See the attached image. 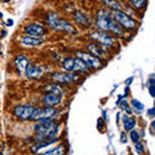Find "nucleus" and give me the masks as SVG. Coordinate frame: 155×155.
<instances>
[{"mask_svg":"<svg viewBox=\"0 0 155 155\" xmlns=\"http://www.w3.org/2000/svg\"><path fill=\"white\" fill-rule=\"evenodd\" d=\"M61 126L56 124L52 119H45V120H39L34 126V129L38 133V140L43 141L44 138L49 140H56V136L60 132Z\"/></svg>","mask_w":155,"mask_h":155,"instance_id":"1","label":"nucleus"},{"mask_svg":"<svg viewBox=\"0 0 155 155\" xmlns=\"http://www.w3.org/2000/svg\"><path fill=\"white\" fill-rule=\"evenodd\" d=\"M96 22L101 31H105V32L112 31L116 35H121V32H123V29L120 27V25L116 23L114 19L111 18V16L107 12H105V10H99V12L97 13Z\"/></svg>","mask_w":155,"mask_h":155,"instance_id":"2","label":"nucleus"},{"mask_svg":"<svg viewBox=\"0 0 155 155\" xmlns=\"http://www.w3.org/2000/svg\"><path fill=\"white\" fill-rule=\"evenodd\" d=\"M45 89L48 91V93H47L43 98V104L45 105V107H54L56 105L61 104L63 91L60 85L49 84V85H45Z\"/></svg>","mask_w":155,"mask_h":155,"instance_id":"3","label":"nucleus"},{"mask_svg":"<svg viewBox=\"0 0 155 155\" xmlns=\"http://www.w3.org/2000/svg\"><path fill=\"white\" fill-rule=\"evenodd\" d=\"M47 19H48V23L52 29L58 30V31H63V32H69V34H73L75 32V29L74 26L70 23V22L65 21L57 14V13H49L47 16Z\"/></svg>","mask_w":155,"mask_h":155,"instance_id":"4","label":"nucleus"},{"mask_svg":"<svg viewBox=\"0 0 155 155\" xmlns=\"http://www.w3.org/2000/svg\"><path fill=\"white\" fill-rule=\"evenodd\" d=\"M62 67L66 73H87L88 67L79 58H66L62 62Z\"/></svg>","mask_w":155,"mask_h":155,"instance_id":"5","label":"nucleus"},{"mask_svg":"<svg viewBox=\"0 0 155 155\" xmlns=\"http://www.w3.org/2000/svg\"><path fill=\"white\" fill-rule=\"evenodd\" d=\"M111 18L114 19L116 23L120 25L121 29H128V30H133L136 29V22L134 19H132L127 13L121 12V10H114L111 13Z\"/></svg>","mask_w":155,"mask_h":155,"instance_id":"6","label":"nucleus"},{"mask_svg":"<svg viewBox=\"0 0 155 155\" xmlns=\"http://www.w3.org/2000/svg\"><path fill=\"white\" fill-rule=\"evenodd\" d=\"M75 54H76V57L87 66V67L89 66V67H93V69H101L102 61L99 60V58L92 56V54L88 53V52H83V51H78Z\"/></svg>","mask_w":155,"mask_h":155,"instance_id":"7","label":"nucleus"},{"mask_svg":"<svg viewBox=\"0 0 155 155\" xmlns=\"http://www.w3.org/2000/svg\"><path fill=\"white\" fill-rule=\"evenodd\" d=\"M57 114V110L54 107H38V109H34L31 115L32 120H45V119H52L54 115Z\"/></svg>","mask_w":155,"mask_h":155,"instance_id":"8","label":"nucleus"},{"mask_svg":"<svg viewBox=\"0 0 155 155\" xmlns=\"http://www.w3.org/2000/svg\"><path fill=\"white\" fill-rule=\"evenodd\" d=\"M91 38H92L93 40L98 41V43L102 45V48H104V47H107V48H109V47H112L114 43H115L114 38H112L111 35H109L105 31H101V30H98V31H93L92 34H91Z\"/></svg>","mask_w":155,"mask_h":155,"instance_id":"9","label":"nucleus"},{"mask_svg":"<svg viewBox=\"0 0 155 155\" xmlns=\"http://www.w3.org/2000/svg\"><path fill=\"white\" fill-rule=\"evenodd\" d=\"M35 107L30 106V105H19L14 107V115L19 118L21 120H30Z\"/></svg>","mask_w":155,"mask_h":155,"instance_id":"10","label":"nucleus"},{"mask_svg":"<svg viewBox=\"0 0 155 155\" xmlns=\"http://www.w3.org/2000/svg\"><path fill=\"white\" fill-rule=\"evenodd\" d=\"M52 79L58 83H74V82H79L80 76L71 73H54L52 74Z\"/></svg>","mask_w":155,"mask_h":155,"instance_id":"11","label":"nucleus"},{"mask_svg":"<svg viewBox=\"0 0 155 155\" xmlns=\"http://www.w3.org/2000/svg\"><path fill=\"white\" fill-rule=\"evenodd\" d=\"M25 31H26V34L30 35V36L40 38L41 35L45 34L47 30H45V27L40 23H30L25 27Z\"/></svg>","mask_w":155,"mask_h":155,"instance_id":"12","label":"nucleus"},{"mask_svg":"<svg viewBox=\"0 0 155 155\" xmlns=\"http://www.w3.org/2000/svg\"><path fill=\"white\" fill-rule=\"evenodd\" d=\"M43 73H44L43 67L35 65H29L26 67V70H25V74H26V76L29 79H39V78H41Z\"/></svg>","mask_w":155,"mask_h":155,"instance_id":"13","label":"nucleus"},{"mask_svg":"<svg viewBox=\"0 0 155 155\" xmlns=\"http://www.w3.org/2000/svg\"><path fill=\"white\" fill-rule=\"evenodd\" d=\"M44 43V39L43 38H34V36H30V35H25L21 39V44L26 48H30V47H38L40 44Z\"/></svg>","mask_w":155,"mask_h":155,"instance_id":"14","label":"nucleus"},{"mask_svg":"<svg viewBox=\"0 0 155 155\" xmlns=\"http://www.w3.org/2000/svg\"><path fill=\"white\" fill-rule=\"evenodd\" d=\"M74 18H75V21L78 22V23L82 25V26H84V27H88L91 25L89 17H88L85 13L80 12V10H76V12L74 13Z\"/></svg>","mask_w":155,"mask_h":155,"instance_id":"15","label":"nucleus"},{"mask_svg":"<svg viewBox=\"0 0 155 155\" xmlns=\"http://www.w3.org/2000/svg\"><path fill=\"white\" fill-rule=\"evenodd\" d=\"M87 48H88V51L91 52V54H92V56H95V57H97V58L104 57L105 54H106V51H105L102 47H98V45H96V44H93V43L88 44Z\"/></svg>","mask_w":155,"mask_h":155,"instance_id":"16","label":"nucleus"},{"mask_svg":"<svg viewBox=\"0 0 155 155\" xmlns=\"http://www.w3.org/2000/svg\"><path fill=\"white\" fill-rule=\"evenodd\" d=\"M14 65L17 66V69H19V70H26V67L30 65V62H29V60H27L26 56L19 54V56H17L14 58Z\"/></svg>","mask_w":155,"mask_h":155,"instance_id":"17","label":"nucleus"},{"mask_svg":"<svg viewBox=\"0 0 155 155\" xmlns=\"http://www.w3.org/2000/svg\"><path fill=\"white\" fill-rule=\"evenodd\" d=\"M123 123H124V129H126V131H133V128L136 126V119L129 118V116H124Z\"/></svg>","mask_w":155,"mask_h":155,"instance_id":"18","label":"nucleus"},{"mask_svg":"<svg viewBox=\"0 0 155 155\" xmlns=\"http://www.w3.org/2000/svg\"><path fill=\"white\" fill-rule=\"evenodd\" d=\"M63 153H65V147L63 146H57V147L52 149V150L43 153L41 155H63Z\"/></svg>","mask_w":155,"mask_h":155,"instance_id":"19","label":"nucleus"},{"mask_svg":"<svg viewBox=\"0 0 155 155\" xmlns=\"http://www.w3.org/2000/svg\"><path fill=\"white\" fill-rule=\"evenodd\" d=\"M104 4L106 5V7L111 8L112 12H114V10H120V9H121V5H120V3H119V1H112V0H105Z\"/></svg>","mask_w":155,"mask_h":155,"instance_id":"20","label":"nucleus"},{"mask_svg":"<svg viewBox=\"0 0 155 155\" xmlns=\"http://www.w3.org/2000/svg\"><path fill=\"white\" fill-rule=\"evenodd\" d=\"M129 4H131L133 8H137V9H140V8L145 7L146 1H143V0H131V1H129Z\"/></svg>","mask_w":155,"mask_h":155,"instance_id":"21","label":"nucleus"},{"mask_svg":"<svg viewBox=\"0 0 155 155\" xmlns=\"http://www.w3.org/2000/svg\"><path fill=\"white\" fill-rule=\"evenodd\" d=\"M132 105H133L134 109H137L138 111H141V110H143V104H141L140 101H137V99H132Z\"/></svg>","mask_w":155,"mask_h":155,"instance_id":"22","label":"nucleus"},{"mask_svg":"<svg viewBox=\"0 0 155 155\" xmlns=\"http://www.w3.org/2000/svg\"><path fill=\"white\" fill-rule=\"evenodd\" d=\"M131 138L134 143L138 142V140H140V134H138V132L137 131H131Z\"/></svg>","mask_w":155,"mask_h":155,"instance_id":"23","label":"nucleus"},{"mask_svg":"<svg viewBox=\"0 0 155 155\" xmlns=\"http://www.w3.org/2000/svg\"><path fill=\"white\" fill-rule=\"evenodd\" d=\"M149 89H150V95L151 96H155L154 93V79H150V82H149Z\"/></svg>","mask_w":155,"mask_h":155,"instance_id":"24","label":"nucleus"},{"mask_svg":"<svg viewBox=\"0 0 155 155\" xmlns=\"http://www.w3.org/2000/svg\"><path fill=\"white\" fill-rule=\"evenodd\" d=\"M136 151H137L138 154H142L143 153V146L141 145L140 142H136Z\"/></svg>","mask_w":155,"mask_h":155,"instance_id":"25","label":"nucleus"},{"mask_svg":"<svg viewBox=\"0 0 155 155\" xmlns=\"http://www.w3.org/2000/svg\"><path fill=\"white\" fill-rule=\"evenodd\" d=\"M121 107H123V110H126V112H128V114H131V112H132V109L128 106V105H127V102H126V101H124L123 104H121Z\"/></svg>","mask_w":155,"mask_h":155,"instance_id":"26","label":"nucleus"},{"mask_svg":"<svg viewBox=\"0 0 155 155\" xmlns=\"http://www.w3.org/2000/svg\"><path fill=\"white\" fill-rule=\"evenodd\" d=\"M126 134H124V133H121V142H126Z\"/></svg>","mask_w":155,"mask_h":155,"instance_id":"27","label":"nucleus"},{"mask_svg":"<svg viewBox=\"0 0 155 155\" xmlns=\"http://www.w3.org/2000/svg\"><path fill=\"white\" fill-rule=\"evenodd\" d=\"M149 115H150V116H153V115H154V109H151L150 111H149Z\"/></svg>","mask_w":155,"mask_h":155,"instance_id":"28","label":"nucleus"},{"mask_svg":"<svg viewBox=\"0 0 155 155\" xmlns=\"http://www.w3.org/2000/svg\"><path fill=\"white\" fill-rule=\"evenodd\" d=\"M7 23H8V25H13V21H12V19H8Z\"/></svg>","mask_w":155,"mask_h":155,"instance_id":"29","label":"nucleus"},{"mask_svg":"<svg viewBox=\"0 0 155 155\" xmlns=\"http://www.w3.org/2000/svg\"><path fill=\"white\" fill-rule=\"evenodd\" d=\"M0 155H3V154H1V153H0Z\"/></svg>","mask_w":155,"mask_h":155,"instance_id":"30","label":"nucleus"}]
</instances>
